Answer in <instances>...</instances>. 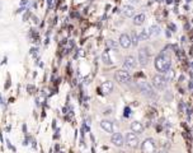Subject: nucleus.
<instances>
[{
	"label": "nucleus",
	"mask_w": 193,
	"mask_h": 153,
	"mask_svg": "<svg viewBox=\"0 0 193 153\" xmlns=\"http://www.w3.org/2000/svg\"><path fill=\"white\" fill-rule=\"evenodd\" d=\"M171 63L169 56H166L165 54H160L159 56H156L155 59V68L158 71H162V73H166V71L170 69Z\"/></svg>",
	"instance_id": "1"
},
{
	"label": "nucleus",
	"mask_w": 193,
	"mask_h": 153,
	"mask_svg": "<svg viewBox=\"0 0 193 153\" xmlns=\"http://www.w3.org/2000/svg\"><path fill=\"white\" fill-rule=\"evenodd\" d=\"M142 153H155L156 151V143L153 138H146L141 144Z\"/></svg>",
	"instance_id": "2"
},
{
	"label": "nucleus",
	"mask_w": 193,
	"mask_h": 153,
	"mask_svg": "<svg viewBox=\"0 0 193 153\" xmlns=\"http://www.w3.org/2000/svg\"><path fill=\"white\" fill-rule=\"evenodd\" d=\"M137 88L146 97H154L155 96V92H154L153 87L150 86L147 82H138V83H137Z\"/></svg>",
	"instance_id": "3"
},
{
	"label": "nucleus",
	"mask_w": 193,
	"mask_h": 153,
	"mask_svg": "<svg viewBox=\"0 0 193 153\" xmlns=\"http://www.w3.org/2000/svg\"><path fill=\"white\" fill-rule=\"evenodd\" d=\"M125 143L126 144L132 148V149H136L138 146H140V140H138V137L136 133H127V135H126V139H125Z\"/></svg>",
	"instance_id": "4"
},
{
	"label": "nucleus",
	"mask_w": 193,
	"mask_h": 153,
	"mask_svg": "<svg viewBox=\"0 0 193 153\" xmlns=\"http://www.w3.org/2000/svg\"><path fill=\"white\" fill-rule=\"evenodd\" d=\"M166 84H168V79L162 75V74H156L153 77V86L156 88V89H160L163 91L166 88Z\"/></svg>",
	"instance_id": "5"
},
{
	"label": "nucleus",
	"mask_w": 193,
	"mask_h": 153,
	"mask_svg": "<svg viewBox=\"0 0 193 153\" xmlns=\"http://www.w3.org/2000/svg\"><path fill=\"white\" fill-rule=\"evenodd\" d=\"M150 60V53L147 47H141L138 50V64L141 66H146Z\"/></svg>",
	"instance_id": "6"
},
{
	"label": "nucleus",
	"mask_w": 193,
	"mask_h": 153,
	"mask_svg": "<svg viewBox=\"0 0 193 153\" xmlns=\"http://www.w3.org/2000/svg\"><path fill=\"white\" fill-rule=\"evenodd\" d=\"M114 78H116V80L118 82V83H121V84H126V83H128V82L131 80V74L128 73V70H118L117 73L114 74Z\"/></svg>",
	"instance_id": "7"
},
{
	"label": "nucleus",
	"mask_w": 193,
	"mask_h": 153,
	"mask_svg": "<svg viewBox=\"0 0 193 153\" xmlns=\"http://www.w3.org/2000/svg\"><path fill=\"white\" fill-rule=\"evenodd\" d=\"M136 65H137V61H136V57H135V56L130 55V56L125 57V61H123V68H125V70H132V69L136 68Z\"/></svg>",
	"instance_id": "8"
},
{
	"label": "nucleus",
	"mask_w": 193,
	"mask_h": 153,
	"mask_svg": "<svg viewBox=\"0 0 193 153\" xmlns=\"http://www.w3.org/2000/svg\"><path fill=\"white\" fill-rule=\"evenodd\" d=\"M112 143L116 147H122L125 144V139L121 133H113L112 134Z\"/></svg>",
	"instance_id": "9"
},
{
	"label": "nucleus",
	"mask_w": 193,
	"mask_h": 153,
	"mask_svg": "<svg viewBox=\"0 0 193 153\" xmlns=\"http://www.w3.org/2000/svg\"><path fill=\"white\" fill-rule=\"evenodd\" d=\"M120 45L123 49H128V47H130L131 46V37H130V35L122 33L120 36Z\"/></svg>",
	"instance_id": "10"
},
{
	"label": "nucleus",
	"mask_w": 193,
	"mask_h": 153,
	"mask_svg": "<svg viewBox=\"0 0 193 153\" xmlns=\"http://www.w3.org/2000/svg\"><path fill=\"white\" fill-rule=\"evenodd\" d=\"M101 128L107 133H114V125L111 120H102L101 121Z\"/></svg>",
	"instance_id": "11"
},
{
	"label": "nucleus",
	"mask_w": 193,
	"mask_h": 153,
	"mask_svg": "<svg viewBox=\"0 0 193 153\" xmlns=\"http://www.w3.org/2000/svg\"><path fill=\"white\" fill-rule=\"evenodd\" d=\"M144 125H142V122L140 121H132L131 122V130L133 133H136V134H141V133L144 131Z\"/></svg>",
	"instance_id": "12"
},
{
	"label": "nucleus",
	"mask_w": 193,
	"mask_h": 153,
	"mask_svg": "<svg viewBox=\"0 0 193 153\" xmlns=\"http://www.w3.org/2000/svg\"><path fill=\"white\" fill-rule=\"evenodd\" d=\"M122 13L125 14V17L131 18L135 15V8L132 5H123L122 6Z\"/></svg>",
	"instance_id": "13"
},
{
	"label": "nucleus",
	"mask_w": 193,
	"mask_h": 153,
	"mask_svg": "<svg viewBox=\"0 0 193 153\" xmlns=\"http://www.w3.org/2000/svg\"><path fill=\"white\" fill-rule=\"evenodd\" d=\"M102 91H103L104 95H109L111 92L113 91V83L111 80H105L104 83L102 84Z\"/></svg>",
	"instance_id": "14"
},
{
	"label": "nucleus",
	"mask_w": 193,
	"mask_h": 153,
	"mask_svg": "<svg viewBox=\"0 0 193 153\" xmlns=\"http://www.w3.org/2000/svg\"><path fill=\"white\" fill-rule=\"evenodd\" d=\"M149 36L150 37H156V36H159L160 35V32H162V29H160V27L159 26H156V24H154V26H151L149 29Z\"/></svg>",
	"instance_id": "15"
},
{
	"label": "nucleus",
	"mask_w": 193,
	"mask_h": 153,
	"mask_svg": "<svg viewBox=\"0 0 193 153\" xmlns=\"http://www.w3.org/2000/svg\"><path fill=\"white\" fill-rule=\"evenodd\" d=\"M145 14H137V15H135L133 17V24L135 26H142L144 24V22H145Z\"/></svg>",
	"instance_id": "16"
},
{
	"label": "nucleus",
	"mask_w": 193,
	"mask_h": 153,
	"mask_svg": "<svg viewBox=\"0 0 193 153\" xmlns=\"http://www.w3.org/2000/svg\"><path fill=\"white\" fill-rule=\"evenodd\" d=\"M102 61H103L105 65H111V64H112V60H111L109 54H108V51H107V50L102 54Z\"/></svg>",
	"instance_id": "17"
},
{
	"label": "nucleus",
	"mask_w": 193,
	"mask_h": 153,
	"mask_svg": "<svg viewBox=\"0 0 193 153\" xmlns=\"http://www.w3.org/2000/svg\"><path fill=\"white\" fill-rule=\"evenodd\" d=\"M137 37H138V41H146V40L150 37V36H149V31H147V29H144Z\"/></svg>",
	"instance_id": "18"
},
{
	"label": "nucleus",
	"mask_w": 193,
	"mask_h": 153,
	"mask_svg": "<svg viewBox=\"0 0 193 153\" xmlns=\"http://www.w3.org/2000/svg\"><path fill=\"white\" fill-rule=\"evenodd\" d=\"M130 37H131V45L137 46V44H138V37H137V35H136L135 32H132V35H131Z\"/></svg>",
	"instance_id": "19"
},
{
	"label": "nucleus",
	"mask_w": 193,
	"mask_h": 153,
	"mask_svg": "<svg viewBox=\"0 0 193 153\" xmlns=\"http://www.w3.org/2000/svg\"><path fill=\"white\" fill-rule=\"evenodd\" d=\"M107 46H108L109 49L117 50V44L114 42V41H113V40H108V41H107Z\"/></svg>",
	"instance_id": "20"
},
{
	"label": "nucleus",
	"mask_w": 193,
	"mask_h": 153,
	"mask_svg": "<svg viewBox=\"0 0 193 153\" xmlns=\"http://www.w3.org/2000/svg\"><path fill=\"white\" fill-rule=\"evenodd\" d=\"M125 111H126V116H128V114H130V108H126Z\"/></svg>",
	"instance_id": "21"
},
{
	"label": "nucleus",
	"mask_w": 193,
	"mask_h": 153,
	"mask_svg": "<svg viewBox=\"0 0 193 153\" xmlns=\"http://www.w3.org/2000/svg\"><path fill=\"white\" fill-rule=\"evenodd\" d=\"M155 153H166V152H165V151H163V149H162V151H158V152H155Z\"/></svg>",
	"instance_id": "22"
},
{
	"label": "nucleus",
	"mask_w": 193,
	"mask_h": 153,
	"mask_svg": "<svg viewBox=\"0 0 193 153\" xmlns=\"http://www.w3.org/2000/svg\"><path fill=\"white\" fill-rule=\"evenodd\" d=\"M47 3H48V6H51V4H52V0H47Z\"/></svg>",
	"instance_id": "23"
},
{
	"label": "nucleus",
	"mask_w": 193,
	"mask_h": 153,
	"mask_svg": "<svg viewBox=\"0 0 193 153\" xmlns=\"http://www.w3.org/2000/svg\"><path fill=\"white\" fill-rule=\"evenodd\" d=\"M131 3H138V0H130Z\"/></svg>",
	"instance_id": "24"
},
{
	"label": "nucleus",
	"mask_w": 193,
	"mask_h": 153,
	"mask_svg": "<svg viewBox=\"0 0 193 153\" xmlns=\"http://www.w3.org/2000/svg\"><path fill=\"white\" fill-rule=\"evenodd\" d=\"M156 2H162V0H156Z\"/></svg>",
	"instance_id": "25"
}]
</instances>
